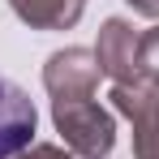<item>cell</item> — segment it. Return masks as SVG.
<instances>
[{
    "mask_svg": "<svg viewBox=\"0 0 159 159\" xmlns=\"http://www.w3.org/2000/svg\"><path fill=\"white\" fill-rule=\"evenodd\" d=\"M56 129L86 159H103L112 151V142H116L112 116L99 103H90V99H56Z\"/></svg>",
    "mask_w": 159,
    "mask_h": 159,
    "instance_id": "cell-1",
    "label": "cell"
},
{
    "mask_svg": "<svg viewBox=\"0 0 159 159\" xmlns=\"http://www.w3.org/2000/svg\"><path fill=\"white\" fill-rule=\"evenodd\" d=\"M34 103L17 82L0 78V159H17L34 142Z\"/></svg>",
    "mask_w": 159,
    "mask_h": 159,
    "instance_id": "cell-2",
    "label": "cell"
},
{
    "mask_svg": "<svg viewBox=\"0 0 159 159\" xmlns=\"http://www.w3.org/2000/svg\"><path fill=\"white\" fill-rule=\"evenodd\" d=\"M48 90H52V99H90V90H95V82H99V60L90 52H56L48 60Z\"/></svg>",
    "mask_w": 159,
    "mask_h": 159,
    "instance_id": "cell-3",
    "label": "cell"
},
{
    "mask_svg": "<svg viewBox=\"0 0 159 159\" xmlns=\"http://www.w3.org/2000/svg\"><path fill=\"white\" fill-rule=\"evenodd\" d=\"M95 60H99V73H112V78H116V86H125V82L138 73V39H133V30L125 26L120 17H112L103 26Z\"/></svg>",
    "mask_w": 159,
    "mask_h": 159,
    "instance_id": "cell-4",
    "label": "cell"
},
{
    "mask_svg": "<svg viewBox=\"0 0 159 159\" xmlns=\"http://www.w3.org/2000/svg\"><path fill=\"white\" fill-rule=\"evenodd\" d=\"M9 4H13V13L22 22L43 26V30H65L82 13V0H9Z\"/></svg>",
    "mask_w": 159,
    "mask_h": 159,
    "instance_id": "cell-5",
    "label": "cell"
},
{
    "mask_svg": "<svg viewBox=\"0 0 159 159\" xmlns=\"http://www.w3.org/2000/svg\"><path fill=\"white\" fill-rule=\"evenodd\" d=\"M138 73L159 82V30H151L146 39H138Z\"/></svg>",
    "mask_w": 159,
    "mask_h": 159,
    "instance_id": "cell-6",
    "label": "cell"
},
{
    "mask_svg": "<svg viewBox=\"0 0 159 159\" xmlns=\"http://www.w3.org/2000/svg\"><path fill=\"white\" fill-rule=\"evenodd\" d=\"M129 4L142 13V17H159V0H129Z\"/></svg>",
    "mask_w": 159,
    "mask_h": 159,
    "instance_id": "cell-7",
    "label": "cell"
}]
</instances>
